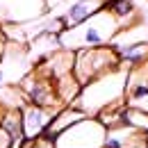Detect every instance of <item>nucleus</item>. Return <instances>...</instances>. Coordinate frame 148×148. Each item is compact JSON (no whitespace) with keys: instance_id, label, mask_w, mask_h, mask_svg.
I'll use <instances>...</instances> for the list:
<instances>
[{"instance_id":"1","label":"nucleus","mask_w":148,"mask_h":148,"mask_svg":"<svg viewBox=\"0 0 148 148\" xmlns=\"http://www.w3.org/2000/svg\"><path fill=\"white\" fill-rule=\"evenodd\" d=\"M128 66H116L114 71L91 80L89 84L80 87V93L73 100L75 110H80L84 116L96 119L107 107L125 103V87H128Z\"/></svg>"},{"instance_id":"2","label":"nucleus","mask_w":148,"mask_h":148,"mask_svg":"<svg viewBox=\"0 0 148 148\" xmlns=\"http://www.w3.org/2000/svg\"><path fill=\"white\" fill-rule=\"evenodd\" d=\"M123 30L121 21L107 9L96 12L91 18H87L80 25L66 27L64 32L57 34L59 48L69 50V53H77V50H87V48H98V46H110L114 37Z\"/></svg>"},{"instance_id":"3","label":"nucleus","mask_w":148,"mask_h":148,"mask_svg":"<svg viewBox=\"0 0 148 148\" xmlns=\"http://www.w3.org/2000/svg\"><path fill=\"white\" fill-rule=\"evenodd\" d=\"M116 66H121V62H119V53L112 46H98V48L73 53V77L80 87L114 71Z\"/></svg>"},{"instance_id":"4","label":"nucleus","mask_w":148,"mask_h":148,"mask_svg":"<svg viewBox=\"0 0 148 148\" xmlns=\"http://www.w3.org/2000/svg\"><path fill=\"white\" fill-rule=\"evenodd\" d=\"M107 130L98 119H82L53 139V148H103Z\"/></svg>"},{"instance_id":"5","label":"nucleus","mask_w":148,"mask_h":148,"mask_svg":"<svg viewBox=\"0 0 148 148\" xmlns=\"http://www.w3.org/2000/svg\"><path fill=\"white\" fill-rule=\"evenodd\" d=\"M21 91L25 96V100L30 105H37V107H48V110H62L64 105L59 103L55 91V84L53 80H48L46 75H41L39 71H30L23 80L18 82Z\"/></svg>"},{"instance_id":"6","label":"nucleus","mask_w":148,"mask_h":148,"mask_svg":"<svg viewBox=\"0 0 148 148\" xmlns=\"http://www.w3.org/2000/svg\"><path fill=\"white\" fill-rule=\"evenodd\" d=\"M46 12L43 0H0V21L5 25H25Z\"/></svg>"},{"instance_id":"7","label":"nucleus","mask_w":148,"mask_h":148,"mask_svg":"<svg viewBox=\"0 0 148 148\" xmlns=\"http://www.w3.org/2000/svg\"><path fill=\"white\" fill-rule=\"evenodd\" d=\"M59 110H48V107H37V105H23L21 107V128H23V139H27V141H34L39 139L48 125H50V121H53V116H55Z\"/></svg>"},{"instance_id":"8","label":"nucleus","mask_w":148,"mask_h":148,"mask_svg":"<svg viewBox=\"0 0 148 148\" xmlns=\"http://www.w3.org/2000/svg\"><path fill=\"white\" fill-rule=\"evenodd\" d=\"M139 141H146L144 132L130 128V125H116V128L107 130L103 148H132V146H137Z\"/></svg>"},{"instance_id":"9","label":"nucleus","mask_w":148,"mask_h":148,"mask_svg":"<svg viewBox=\"0 0 148 148\" xmlns=\"http://www.w3.org/2000/svg\"><path fill=\"white\" fill-rule=\"evenodd\" d=\"M103 2L105 0H75L73 5H69V9L62 14L64 25L66 27H73V25L84 23L87 18H91L96 12L103 9Z\"/></svg>"},{"instance_id":"10","label":"nucleus","mask_w":148,"mask_h":148,"mask_svg":"<svg viewBox=\"0 0 148 148\" xmlns=\"http://www.w3.org/2000/svg\"><path fill=\"white\" fill-rule=\"evenodd\" d=\"M82 119H87V116H84L80 110H75V107H71V105H69V107H62V110L53 116V121H50L48 130H46L41 137H46V139H50V141H53L59 132L69 130L71 125H75V123H77V121H82Z\"/></svg>"},{"instance_id":"11","label":"nucleus","mask_w":148,"mask_h":148,"mask_svg":"<svg viewBox=\"0 0 148 148\" xmlns=\"http://www.w3.org/2000/svg\"><path fill=\"white\" fill-rule=\"evenodd\" d=\"M119 53V62L121 66H139L148 59V41H141V43H132V46H123V48H114Z\"/></svg>"},{"instance_id":"12","label":"nucleus","mask_w":148,"mask_h":148,"mask_svg":"<svg viewBox=\"0 0 148 148\" xmlns=\"http://www.w3.org/2000/svg\"><path fill=\"white\" fill-rule=\"evenodd\" d=\"M103 9H107L110 14H114L116 18L121 21L123 30L130 27V23L139 16V14H137V7H134L132 0H105V2H103Z\"/></svg>"},{"instance_id":"13","label":"nucleus","mask_w":148,"mask_h":148,"mask_svg":"<svg viewBox=\"0 0 148 148\" xmlns=\"http://www.w3.org/2000/svg\"><path fill=\"white\" fill-rule=\"evenodd\" d=\"M121 121L123 125H130V128L139 130V132H148V114L139 110H130V107H123V114H121Z\"/></svg>"},{"instance_id":"14","label":"nucleus","mask_w":148,"mask_h":148,"mask_svg":"<svg viewBox=\"0 0 148 148\" xmlns=\"http://www.w3.org/2000/svg\"><path fill=\"white\" fill-rule=\"evenodd\" d=\"M21 148H53V141L46 139V137H39V139H34V141H27V139H25Z\"/></svg>"},{"instance_id":"15","label":"nucleus","mask_w":148,"mask_h":148,"mask_svg":"<svg viewBox=\"0 0 148 148\" xmlns=\"http://www.w3.org/2000/svg\"><path fill=\"white\" fill-rule=\"evenodd\" d=\"M43 2H46V12H48V9L57 7V5H59V2H64V0H43Z\"/></svg>"},{"instance_id":"16","label":"nucleus","mask_w":148,"mask_h":148,"mask_svg":"<svg viewBox=\"0 0 148 148\" xmlns=\"http://www.w3.org/2000/svg\"><path fill=\"white\" fill-rule=\"evenodd\" d=\"M132 148H148V141H139L137 146H132Z\"/></svg>"},{"instance_id":"17","label":"nucleus","mask_w":148,"mask_h":148,"mask_svg":"<svg viewBox=\"0 0 148 148\" xmlns=\"http://www.w3.org/2000/svg\"><path fill=\"white\" fill-rule=\"evenodd\" d=\"M2 48H5V43H2V41H0V55H2Z\"/></svg>"},{"instance_id":"18","label":"nucleus","mask_w":148,"mask_h":148,"mask_svg":"<svg viewBox=\"0 0 148 148\" xmlns=\"http://www.w3.org/2000/svg\"><path fill=\"white\" fill-rule=\"evenodd\" d=\"M2 114H5V110H2V107H0V121H2Z\"/></svg>"}]
</instances>
